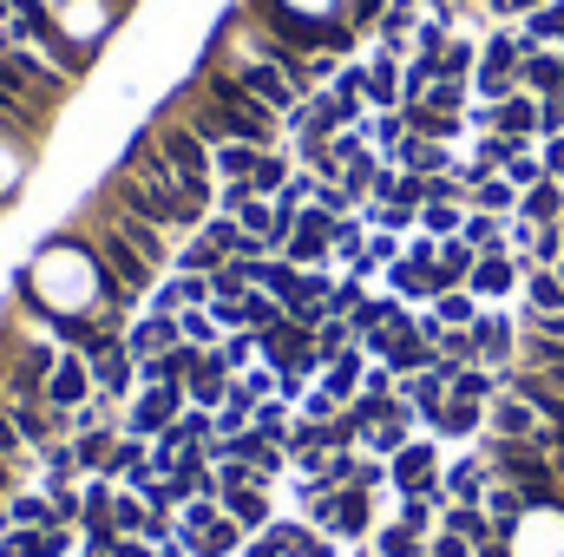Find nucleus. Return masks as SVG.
<instances>
[{"label":"nucleus","mask_w":564,"mask_h":557,"mask_svg":"<svg viewBox=\"0 0 564 557\" xmlns=\"http://www.w3.org/2000/svg\"><path fill=\"white\" fill-rule=\"evenodd\" d=\"M375 551H381V557H426V538H421V532H408V525L394 518V525H381V532H375Z\"/></svg>","instance_id":"58836bf2"},{"label":"nucleus","mask_w":564,"mask_h":557,"mask_svg":"<svg viewBox=\"0 0 564 557\" xmlns=\"http://www.w3.org/2000/svg\"><path fill=\"white\" fill-rule=\"evenodd\" d=\"M184 335H177V315H158V308H144L126 321V354L132 361H151V354H171Z\"/></svg>","instance_id":"423d86ee"},{"label":"nucleus","mask_w":564,"mask_h":557,"mask_svg":"<svg viewBox=\"0 0 564 557\" xmlns=\"http://www.w3.org/2000/svg\"><path fill=\"white\" fill-rule=\"evenodd\" d=\"M7 512H13V525H26V532H46V525H53V499H46V492H13Z\"/></svg>","instance_id":"c9c22d12"},{"label":"nucleus","mask_w":564,"mask_h":557,"mask_svg":"<svg viewBox=\"0 0 564 557\" xmlns=\"http://www.w3.org/2000/svg\"><path fill=\"white\" fill-rule=\"evenodd\" d=\"M525 295H532V315H558V308H564V282H558V270H532Z\"/></svg>","instance_id":"79ce46f5"},{"label":"nucleus","mask_w":564,"mask_h":557,"mask_svg":"<svg viewBox=\"0 0 564 557\" xmlns=\"http://www.w3.org/2000/svg\"><path fill=\"white\" fill-rule=\"evenodd\" d=\"M479 66V53L466 46V40H446V53H440V79H466Z\"/></svg>","instance_id":"de8ad7c7"},{"label":"nucleus","mask_w":564,"mask_h":557,"mask_svg":"<svg viewBox=\"0 0 564 557\" xmlns=\"http://www.w3.org/2000/svg\"><path fill=\"white\" fill-rule=\"evenodd\" d=\"M257 270H263V263H243V256H230V263L210 276V302H243V295L257 288Z\"/></svg>","instance_id":"bb28decb"},{"label":"nucleus","mask_w":564,"mask_h":557,"mask_svg":"<svg viewBox=\"0 0 564 557\" xmlns=\"http://www.w3.org/2000/svg\"><path fill=\"white\" fill-rule=\"evenodd\" d=\"M440 485H446V499H453V505H486V485H492V472H486V459L473 452V459H453Z\"/></svg>","instance_id":"ddd939ff"},{"label":"nucleus","mask_w":564,"mask_h":557,"mask_svg":"<svg viewBox=\"0 0 564 557\" xmlns=\"http://www.w3.org/2000/svg\"><path fill=\"white\" fill-rule=\"evenodd\" d=\"M243 545H250V532H243L237 518H224V512H217V518L191 538V557H243Z\"/></svg>","instance_id":"412c9836"},{"label":"nucleus","mask_w":564,"mask_h":557,"mask_svg":"<svg viewBox=\"0 0 564 557\" xmlns=\"http://www.w3.org/2000/svg\"><path fill=\"white\" fill-rule=\"evenodd\" d=\"M112 557H158V545H144V538H119Z\"/></svg>","instance_id":"e2e57ef3"},{"label":"nucleus","mask_w":564,"mask_h":557,"mask_svg":"<svg viewBox=\"0 0 564 557\" xmlns=\"http://www.w3.org/2000/svg\"><path fill=\"white\" fill-rule=\"evenodd\" d=\"M328 538H335V545L375 538V499H368L361 485H341V492H335V525H328Z\"/></svg>","instance_id":"6e6552de"},{"label":"nucleus","mask_w":564,"mask_h":557,"mask_svg":"<svg viewBox=\"0 0 564 557\" xmlns=\"http://www.w3.org/2000/svg\"><path fill=\"white\" fill-rule=\"evenodd\" d=\"M7 20H13V0H0V26H7Z\"/></svg>","instance_id":"69168bd1"},{"label":"nucleus","mask_w":564,"mask_h":557,"mask_svg":"<svg viewBox=\"0 0 564 557\" xmlns=\"http://www.w3.org/2000/svg\"><path fill=\"white\" fill-rule=\"evenodd\" d=\"M519 86L532 92V99H552V92H564V53H525L519 59Z\"/></svg>","instance_id":"6ab92c4d"},{"label":"nucleus","mask_w":564,"mask_h":557,"mask_svg":"<svg viewBox=\"0 0 564 557\" xmlns=\"http://www.w3.org/2000/svg\"><path fill=\"white\" fill-rule=\"evenodd\" d=\"M519 217H525V223H558V217H564V190H558V177H545V184L519 190Z\"/></svg>","instance_id":"b1692460"},{"label":"nucleus","mask_w":564,"mask_h":557,"mask_svg":"<svg viewBox=\"0 0 564 557\" xmlns=\"http://www.w3.org/2000/svg\"><path fill=\"white\" fill-rule=\"evenodd\" d=\"M112 7H132V0H112Z\"/></svg>","instance_id":"774afa93"},{"label":"nucleus","mask_w":564,"mask_h":557,"mask_svg":"<svg viewBox=\"0 0 564 557\" xmlns=\"http://www.w3.org/2000/svg\"><path fill=\"white\" fill-rule=\"evenodd\" d=\"M532 256H539V270H558L564 263V223H539L532 230Z\"/></svg>","instance_id":"49530a36"},{"label":"nucleus","mask_w":564,"mask_h":557,"mask_svg":"<svg viewBox=\"0 0 564 557\" xmlns=\"http://www.w3.org/2000/svg\"><path fill=\"white\" fill-rule=\"evenodd\" d=\"M459 237L479 250V256H492V250H506V230H499V217H486V210H473L466 223H459Z\"/></svg>","instance_id":"ea45409f"},{"label":"nucleus","mask_w":564,"mask_h":557,"mask_svg":"<svg viewBox=\"0 0 564 557\" xmlns=\"http://www.w3.org/2000/svg\"><path fill=\"white\" fill-rule=\"evenodd\" d=\"M93 387H99L106 401H119V407L139 394V361L126 354V341H119V348H106V354H93Z\"/></svg>","instance_id":"9b49d317"},{"label":"nucleus","mask_w":564,"mask_h":557,"mask_svg":"<svg viewBox=\"0 0 564 557\" xmlns=\"http://www.w3.org/2000/svg\"><path fill=\"white\" fill-rule=\"evenodd\" d=\"M112 525H119V538H144L151 505H144L139 492H126V485H119V499H112Z\"/></svg>","instance_id":"e433bc0d"},{"label":"nucleus","mask_w":564,"mask_h":557,"mask_svg":"<svg viewBox=\"0 0 564 557\" xmlns=\"http://www.w3.org/2000/svg\"><path fill=\"white\" fill-rule=\"evenodd\" d=\"M506 184H512V190H532V184H545V164H539V157H512V164H506Z\"/></svg>","instance_id":"603ef678"},{"label":"nucleus","mask_w":564,"mask_h":557,"mask_svg":"<svg viewBox=\"0 0 564 557\" xmlns=\"http://www.w3.org/2000/svg\"><path fill=\"white\" fill-rule=\"evenodd\" d=\"M545 177H564V132L545 144Z\"/></svg>","instance_id":"680f3d73"},{"label":"nucleus","mask_w":564,"mask_h":557,"mask_svg":"<svg viewBox=\"0 0 564 557\" xmlns=\"http://www.w3.org/2000/svg\"><path fill=\"white\" fill-rule=\"evenodd\" d=\"M99 387H93V361L86 354H73V348H59V361H53V374H46V407H86Z\"/></svg>","instance_id":"39448f33"},{"label":"nucleus","mask_w":564,"mask_h":557,"mask_svg":"<svg viewBox=\"0 0 564 557\" xmlns=\"http://www.w3.org/2000/svg\"><path fill=\"white\" fill-rule=\"evenodd\" d=\"M171 119H177V125H191V132L210 144V151H217V144H237V139H230V112H224V106H210L197 86L177 99V112H171Z\"/></svg>","instance_id":"1a4fd4ad"},{"label":"nucleus","mask_w":564,"mask_h":557,"mask_svg":"<svg viewBox=\"0 0 564 557\" xmlns=\"http://www.w3.org/2000/svg\"><path fill=\"white\" fill-rule=\"evenodd\" d=\"M446 394H453V401H479V407H486V401H499V394H506V381H499L492 368H459Z\"/></svg>","instance_id":"c85d7f7f"},{"label":"nucleus","mask_w":564,"mask_h":557,"mask_svg":"<svg viewBox=\"0 0 564 557\" xmlns=\"http://www.w3.org/2000/svg\"><path fill=\"white\" fill-rule=\"evenodd\" d=\"M381 20H388V0H348V26L355 33H381Z\"/></svg>","instance_id":"8fccbe9b"},{"label":"nucleus","mask_w":564,"mask_h":557,"mask_svg":"<svg viewBox=\"0 0 564 557\" xmlns=\"http://www.w3.org/2000/svg\"><path fill=\"white\" fill-rule=\"evenodd\" d=\"M545 33H558L564 40V0L558 7H545V13H532V40H545Z\"/></svg>","instance_id":"4d7b16f0"},{"label":"nucleus","mask_w":564,"mask_h":557,"mask_svg":"<svg viewBox=\"0 0 564 557\" xmlns=\"http://www.w3.org/2000/svg\"><path fill=\"white\" fill-rule=\"evenodd\" d=\"M224 263H230V256H224L217 243H204V237H184V243H177V263H171V270H177V276H217Z\"/></svg>","instance_id":"393cba45"},{"label":"nucleus","mask_w":564,"mask_h":557,"mask_svg":"<svg viewBox=\"0 0 564 557\" xmlns=\"http://www.w3.org/2000/svg\"><path fill=\"white\" fill-rule=\"evenodd\" d=\"M355 348V328H348V315H328L322 328H315V354H322V368L335 361V354H348Z\"/></svg>","instance_id":"a19ab883"},{"label":"nucleus","mask_w":564,"mask_h":557,"mask_svg":"<svg viewBox=\"0 0 564 557\" xmlns=\"http://www.w3.org/2000/svg\"><path fill=\"white\" fill-rule=\"evenodd\" d=\"M466 204H473V210H486V217H506V210H519V190H512L506 177H486V184H473V190H466Z\"/></svg>","instance_id":"473e14b6"},{"label":"nucleus","mask_w":564,"mask_h":557,"mask_svg":"<svg viewBox=\"0 0 564 557\" xmlns=\"http://www.w3.org/2000/svg\"><path fill=\"white\" fill-rule=\"evenodd\" d=\"M217 354H224V368H230V374H250V368H257V335H250V328H237V335H224V348H217Z\"/></svg>","instance_id":"a18cd8bd"},{"label":"nucleus","mask_w":564,"mask_h":557,"mask_svg":"<svg viewBox=\"0 0 564 557\" xmlns=\"http://www.w3.org/2000/svg\"><path fill=\"white\" fill-rule=\"evenodd\" d=\"M0 557H40V532H26V525H13V532L0 538Z\"/></svg>","instance_id":"864d4df0"},{"label":"nucleus","mask_w":564,"mask_h":557,"mask_svg":"<svg viewBox=\"0 0 564 557\" xmlns=\"http://www.w3.org/2000/svg\"><path fill=\"white\" fill-rule=\"evenodd\" d=\"M210 59H217L224 73H237V86H243L250 99H263V106H270L276 119H289V112L302 106V92H295V86L282 79V66H270V59H257L250 46H237V40H224V46H217Z\"/></svg>","instance_id":"f03ea898"},{"label":"nucleus","mask_w":564,"mask_h":557,"mask_svg":"<svg viewBox=\"0 0 564 557\" xmlns=\"http://www.w3.org/2000/svg\"><path fill=\"white\" fill-rule=\"evenodd\" d=\"M426 557H479V551H473L459 532H433V538H426Z\"/></svg>","instance_id":"5fc2aeb1"},{"label":"nucleus","mask_w":564,"mask_h":557,"mask_svg":"<svg viewBox=\"0 0 564 557\" xmlns=\"http://www.w3.org/2000/svg\"><path fill=\"white\" fill-rule=\"evenodd\" d=\"M217 505H224V518H237V525H243L250 538L276 525V505H270V485H224V492H217Z\"/></svg>","instance_id":"0eeeda50"},{"label":"nucleus","mask_w":564,"mask_h":557,"mask_svg":"<svg viewBox=\"0 0 564 557\" xmlns=\"http://www.w3.org/2000/svg\"><path fill=\"white\" fill-rule=\"evenodd\" d=\"M177 335H184L191 348H204V354H210V348H224V328L210 321V308H184V315H177Z\"/></svg>","instance_id":"f704fd0d"},{"label":"nucleus","mask_w":564,"mask_h":557,"mask_svg":"<svg viewBox=\"0 0 564 557\" xmlns=\"http://www.w3.org/2000/svg\"><path fill=\"white\" fill-rule=\"evenodd\" d=\"M401 112H408V132H414V139L446 144L453 132H459V119H453V112H433V106H401Z\"/></svg>","instance_id":"72a5a7b5"},{"label":"nucleus","mask_w":564,"mask_h":557,"mask_svg":"<svg viewBox=\"0 0 564 557\" xmlns=\"http://www.w3.org/2000/svg\"><path fill=\"white\" fill-rule=\"evenodd\" d=\"M20 492V466L13 459H0V499H13Z\"/></svg>","instance_id":"0e129e2a"},{"label":"nucleus","mask_w":564,"mask_h":557,"mask_svg":"<svg viewBox=\"0 0 564 557\" xmlns=\"http://www.w3.org/2000/svg\"><path fill=\"white\" fill-rule=\"evenodd\" d=\"M433 433H440V439H473V433H486V407L446 394V407H440V419H433Z\"/></svg>","instance_id":"5701e85b"},{"label":"nucleus","mask_w":564,"mask_h":557,"mask_svg":"<svg viewBox=\"0 0 564 557\" xmlns=\"http://www.w3.org/2000/svg\"><path fill=\"white\" fill-rule=\"evenodd\" d=\"M282 321H289V308H282L270 288H250V295H243V328H250V335H270Z\"/></svg>","instance_id":"c756f323"},{"label":"nucleus","mask_w":564,"mask_h":557,"mask_svg":"<svg viewBox=\"0 0 564 557\" xmlns=\"http://www.w3.org/2000/svg\"><path fill=\"white\" fill-rule=\"evenodd\" d=\"M210 106H224L230 112V139L237 144H263V151H282V119L263 106V99H250L243 86H237V73H224L217 59H204V73L191 79Z\"/></svg>","instance_id":"f257e3e1"},{"label":"nucleus","mask_w":564,"mask_h":557,"mask_svg":"<svg viewBox=\"0 0 564 557\" xmlns=\"http://www.w3.org/2000/svg\"><path fill=\"white\" fill-rule=\"evenodd\" d=\"M433 321H440V328H473V321H479V295H473V288L433 295Z\"/></svg>","instance_id":"cd10ccee"},{"label":"nucleus","mask_w":564,"mask_h":557,"mask_svg":"<svg viewBox=\"0 0 564 557\" xmlns=\"http://www.w3.org/2000/svg\"><path fill=\"white\" fill-rule=\"evenodd\" d=\"M295 557H335V538H328V532H308V538L295 545Z\"/></svg>","instance_id":"052dcab7"},{"label":"nucleus","mask_w":564,"mask_h":557,"mask_svg":"<svg viewBox=\"0 0 564 557\" xmlns=\"http://www.w3.org/2000/svg\"><path fill=\"white\" fill-rule=\"evenodd\" d=\"M525 335H552V341H564V308L558 315H525Z\"/></svg>","instance_id":"13d9d810"},{"label":"nucleus","mask_w":564,"mask_h":557,"mask_svg":"<svg viewBox=\"0 0 564 557\" xmlns=\"http://www.w3.org/2000/svg\"><path fill=\"white\" fill-rule=\"evenodd\" d=\"M144 459H151V439H132V433H119V446H112V459H106V472H99V479H112V485H126V479L139 472Z\"/></svg>","instance_id":"7c9ffc66"},{"label":"nucleus","mask_w":564,"mask_h":557,"mask_svg":"<svg viewBox=\"0 0 564 557\" xmlns=\"http://www.w3.org/2000/svg\"><path fill=\"white\" fill-rule=\"evenodd\" d=\"M86 250H93V256H99V263H106V270H112L119 282H132L139 295H151V288L164 282V276H158V270H151V263L139 256V250H132V243H126V237L112 230V223H99V230L86 237Z\"/></svg>","instance_id":"7ed1b4c3"},{"label":"nucleus","mask_w":564,"mask_h":557,"mask_svg":"<svg viewBox=\"0 0 564 557\" xmlns=\"http://www.w3.org/2000/svg\"><path fill=\"white\" fill-rule=\"evenodd\" d=\"M512 157H525V144H519V139H506V132H486V139H479V157H473V164H479V171H506Z\"/></svg>","instance_id":"37998d69"},{"label":"nucleus","mask_w":564,"mask_h":557,"mask_svg":"<svg viewBox=\"0 0 564 557\" xmlns=\"http://www.w3.org/2000/svg\"><path fill=\"white\" fill-rule=\"evenodd\" d=\"M368 263H375V270H388V263H401V243H394L388 230H375V237H368Z\"/></svg>","instance_id":"6e6d98bb"},{"label":"nucleus","mask_w":564,"mask_h":557,"mask_svg":"<svg viewBox=\"0 0 564 557\" xmlns=\"http://www.w3.org/2000/svg\"><path fill=\"white\" fill-rule=\"evenodd\" d=\"M539 119H545V99H532V92H512L506 106H492V132H506V139H532L539 132Z\"/></svg>","instance_id":"4468645a"},{"label":"nucleus","mask_w":564,"mask_h":557,"mask_svg":"<svg viewBox=\"0 0 564 557\" xmlns=\"http://www.w3.org/2000/svg\"><path fill=\"white\" fill-rule=\"evenodd\" d=\"M191 401H184V387H139L132 401H126V433L132 439H158L164 426H177Z\"/></svg>","instance_id":"20e7f679"},{"label":"nucleus","mask_w":564,"mask_h":557,"mask_svg":"<svg viewBox=\"0 0 564 557\" xmlns=\"http://www.w3.org/2000/svg\"><path fill=\"white\" fill-rule=\"evenodd\" d=\"M368 106L375 112H401V59L394 53H375L368 59Z\"/></svg>","instance_id":"4be33fe9"},{"label":"nucleus","mask_w":564,"mask_h":557,"mask_svg":"<svg viewBox=\"0 0 564 557\" xmlns=\"http://www.w3.org/2000/svg\"><path fill=\"white\" fill-rule=\"evenodd\" d=\"M421 106H433V112H453V119H459V106H466V79H433V92H426Z\"/></svg>","instance_id":"09e8293b"},{"label":"nucleus","mask_w":564,"mask_h":557,"mask_svg":"<svg viewBox=\"0 0 564 557\" xmlns=\"http://www.w3.org/2000/svg\"><path fill=\"white\" fill-rule=\"evenodd\" d=\"M459 223H466V210H459V204H421V230H426V237H440V243H446V237H459Z\"/></svg>","instance_id":"c03bdc74"},{"label":"nucleus","mask_w":564,"mask_h":557,"mask_svg":"<svg viewBox=\"0 0 564 557\" xmlns=\"http://www.w3.org/2000/svg\"><path fill=\"white\" fill-rule=\"evenodd\" d=\"M512 282H519V263H512L506 250H492V256H479V263H473L466 288H473V295H486V302H499V295H512Z\"/></svg>","instance_id":"aec40b11"},{"label":"nucleus","mask_w":564,"mask_h":557,"mask_svg":"<svg viewBox=\"0 0 564 557\" xmlns=\"http://www.w3.org/2000/svg\"><path fill=\"white\" fill-rule=\"evenodd\" d=\"M433 512H440L433 499H401V525L421 532V538H433Z\"/></svg>","instance_id":"3c124183"},{"label":"nucleus","mask_w":564,"mask_h":557,"mask_svg":"<svg viewBox=\"0 0 564 557\" xmlns=\"http://www.w3.org/2000/svg\"><path fill=\"white\" fill-rule=\"evenodd\" d=\"M230 381H237V374H230V368H224V354L210 348V354L191 368V381H184V401H191V407H204V414H217V407L230 401Z\"/></svg>","instance_id":"f8f14e48"},{"label":"nucleus","mask_w":564,"mask_h":557,"mask_svg":"<svg viewBox=\"0 0 564 557\" xmlns=\"http://www.w3.org/2000/svg\"><path fill=\"white\" fill-rule=\"evenodd\" d=\"M40 485H79L73 439H46V446H40Z\"/></svg>","instance_id":"a878e982"},{"label":"nucleus","mask_w":564,"mask_h":557,"mask_svg":"<svg viewBox=\"0 0 564 557\" xmlns=\"http://www.w3.org/2000/svg\"><path fill=\"white\" fill-rule=\"evenodd\" d=\"M119 433H126V426H86V433H73V459H79V479H99V472H106V459H112Z\"/></svg>","instance_id":"f3484780"},{"label":"nucleus","mask_w":564,"mask_h":557,"mask_svg":"<svg viewBox=\"0 0 564 557\" xmlns=\"http://www.w3.org/2000/svg\"><path fill=\"white\" fill-rule=\"evenodd\" d=\"M440 532H459L473 551H486V545H499V525L486 518V505H446L440 512Z\"/></svg>","instance_id":"a211bd4d"},{"label":"nucleus","mask_w":564,"mask_h":557,"mask_svg":"<svg viewBox=\"0 0 564 557\" xmlns=\"http://www.w3.org/2000/svg\"><path fill=\"white\" fill-rule=\"evenodd\" d=\"M361 374H368V361H361V348H348V354H335V361L322 368V394H328L335 407H348V401L361 394Z\"/></svg>","instance_id":"dca6fc26"},{"label":"nucleus","mask_w":564,"mask_h":557,"mask_svg":"<svg viewBox=\"0 0 564 557\" xmlns=\"http://www.w3.org/2000/svg\"><path fill=\"white\" fill-rule=\"evenodd\" d=\"M473 348H479V368H492V374L519 368V361H512V354H519V335H512L506 315H479V321H473Z\"/></svg>","instance_id":"9d476101"},{"label":"nucleus","mask_w":564,"mask_h":557,"mask_svg":"<svg viewBox=\"0 0 564 557\" xmlns=\"http://www.w3.org/2000/svg\"><path fill=\"white\" fill-rule=\"evenodd\" d=\"M512 7H545V0H512Z\"/></svg>","instance_id":"338daca9"},{"label":"nucleus","mask_w":564,"mask_h":557,"mask_svg":"<svg viewBox=\"0 0 564 557\" xmlns=\"http://www.w3.org/2000/svg\"><path fill=\"white\" fill-rule=\"evenodd\" d=\"M243 557H289V551H282V538H276V532H257V538L243 545Z\"/></svg>","instance_id":"bf43d9fd"},{"label":"nucleus","mask_w":564,"mask_h":557,"mask_svg":"<svg viewBox=\"0 0 564 557\" xmlns=\"http://www.w3.org/2000/svg\"><path fill=\"white\" fill-rule=\"evenodd\" d=\"M257 157H263V144H217V151H210V171L230 184V177H250Z\"/></svg>","instance_id":"2f4dec72"},{"label":"nucleus","mask_w":564,"mask_h":557,"mask_svg":"<svg viewBox=\"0 0 564 557\" xmlns=\"http://www.w3.org/2000/svg\"><path fill=\"white\" fill-rule=\"evenodd\" d=\"M539 426H545V419L532 414L519 394H499V401L486 407V433H499V439H532Z\"/></svg>","instance_id":"2eb2a0df"},{"label":"nucleus","mask_w":564,"mask_h":557,"mask_svg":"<svg viewBox=\"0 0 564 557\" xmlns=\"http://www.w3.org/2000/svg\"><path fill=\"white\" fill-rule=\"evenodd\" d=\"M250 426H257L263 439H276V446H289V426H295V407H289V401H257V414H250Z\"/></svg>","instance_id":"4c0bfd02"}]
</instances>
